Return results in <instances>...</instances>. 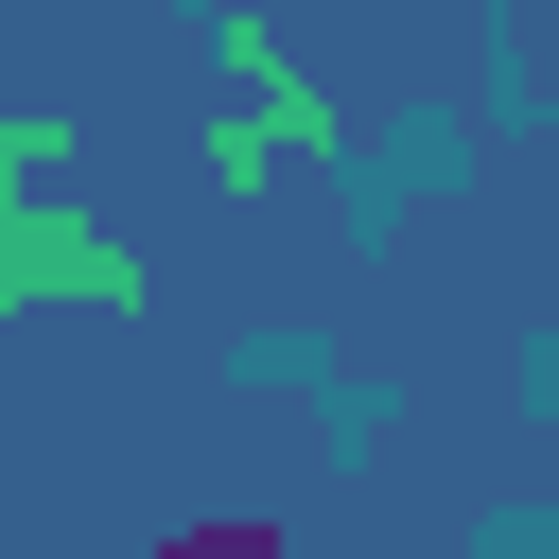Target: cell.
<instances>
[{"label": "cell", "instance_id": "1", "mask_svg": "<svg viewBox=\"0 0 559 559\" xmlns=\"http://www.w3.org/2000/svg\"><path fill=\"white\" fill-rule=\"evenodd\" d=\"M157 559H280V524H262V507H210V524H175Z\"/></svg>", "mask_w": 559, "mask_h": 559}]
</instances>
